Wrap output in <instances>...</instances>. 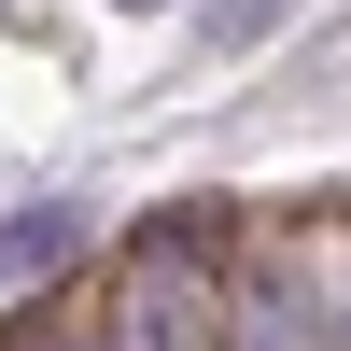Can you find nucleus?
Instances as JSON below:
<instances>
[{
	"instance_id": "20e7f679",
	"label": "nucleus",
	"mask_w": 351,
	"mask_h": 351,
	"mask_svg": "<svg viewBox=\"0 0 351 351\" xmlns=\"http://www.w3.org/2000/svg\"><path fill=\"white\" fill-rule=\"evenodd\" d=\"M0 351H71V337H56V324H28V337H0Z\"/></svg>"
},
{
	"instance_id": "f257e3e1",
	"label": "nucleus",
	"mask_w": 351,
	"mask_h": 351,
	"mask_svg": "<svg viewBox=\"0 0 351 351\" xmlns=\"http://www.w3.org/2000/svg\"><path fill=\"white\" fill-rule=\"evenodd\" d=\"M99 351H225V267H211V225H183V211L141 225Z\"/></svg>"
},
{
	"instance_id": "7ed1b4c3",
	"label": "nucleus",
	"mask_w": 351,
	"mask_h": 351,
	"mask_svg": "<svg viewBox=\"0 0 351 351\" xmlns=\"http://www.w3.org/2000/svg\"><path fill=\"white\" fill-rule=\"evenodd\" d=\"M267 14L281 0H211V43H267Z\"/></svg>"
},
{
	"instance_id": "39448f33",
	"label": "nucleus",
	"mask_w": 351,
	"mask_h": 351,
	"mask_svg": "<svg viewBox=\"0 0 351 351\" xmlns=\"http://www.w3.org/2000/svg\"><path fill=\"white\" fill-rule=\"evenodd\" d=\"M337 351H351V281H337Z\"/></svg>"
},
{
	"instance_id": "f03ea898",
	"label": "nucleus",
	"mask_w": 351,
	"mask_h": 351,
	"mask_svg": "<svg viewBox=\"0 0 351 351\" xmlns=\"http://www.w3.org/2000/svg\"><path fill=\"white\" fill-rule=\"evenodd\" d=\"M71 239H84V211H71V197H43V211H14V225H0V281H43V267H56Z\"/></svg>"
},
{
	"instance_id": "423d86ee",
	"label": "nucleus",
	"mask_w": 351,
	"mask_h": 351,
	"mask_svg": "<svg viewBox=\"0 0 351 351\" xmlns=\"http://www.w3.org/2000/svg\"><path fill=\"white\" fill-rule=\"evenodd\" d=\"M127 14H155V0H127Z\"/></svg>"
}]
</instances>
